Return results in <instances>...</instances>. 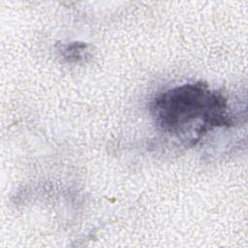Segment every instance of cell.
I'll use <instances>...</instances> for the list:
<instances>
[{
    "mask_svg": "<svg viewBox=\"0 0 248 248\" xmlns=\"http://www.w3.org/2000/svg\"><path fill=\"white\" fill-rule=\"evenodd\" d=\"M150 112L162 132L187 145H194L214 128L233 125L225 95L202 81L162 92L152 101Z\"/></svg>",
    "mask_w": 248,
    "mask_h": 248,
    "instance_id": "1",
    "label": "cell"
},
{
    "mask_svg": "<svg viewBox=\"0 0 248 248\" xmlns=\"http://www.w3.org/2000/svg\"><path fill=\"white\" fill-rule=\"evenodd\" d=\"M88 53V46L83 43H73L65 46L62 55L69 62H79L85 58Z\"/></svg>",
    "mask_w": 248,
    "mask_h": 248,
    "instance_id": "2",
    "label": "cell"
}]
</instances>
